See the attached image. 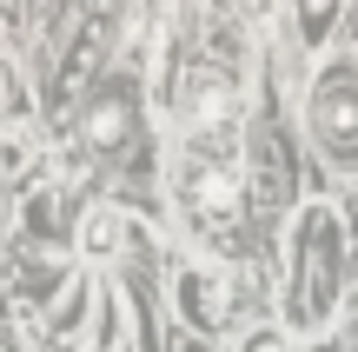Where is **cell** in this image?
Masks as SVG:
<instances>
[{"instance_id":"1","label":"cell","mask_w":358,"mask_h":352,"mask_svg":"<svg viewBox=\"0 0 358 352\" xmlns=\"http://www.w3.org/2000/svg\"><path fill=\"white\" fill-rule=\"evenodd\" d=\"M345 306V213L332 199H306L285 239V332L312 339Z\"/></svg>"},{"instance_id":"2","label":"cell","mask_w":358,"mask_h":352,"mask_svg":"<svg viewBox=\"0 0 358 352\" xmlns=\"http://www.w3.org/2000/svg\"><path fill=\"white\" fill-rule=\"evenodd\" d=\"M179 213L206 246H239L245 239V213H252V186H245V153L239 133H186L179 146Z\"/></svg>"},{"instance_id":"3","label":"cell","mask_w":358,"mask_h":352,"mask_svg":"<svg viewBox=\"0 0 358 352\" xmlns=\"http://www.w3.org/2000/svg\"><path fill=\"white\" fill-rule=\"evenodd\" d=\"M306 133L325 167L358 173V53H325L306 80Z\"/></svg>"},{"instance_id":"4","label":"cell","mask_w":358,"mask_h":352,"mask_svg":"<svg viewBox=\"0 0 358 352\" xmlns=\"http://www.w3.org/2000/svg\"><path fill=\"white\" fill-rule=\"evenodd\" d=\"M173 306H179V326L199 332V339H219V332L239 326V300H232V279L219 266H179Z\"/></svg>"},{"instance_id":"5","label":"cell","mask_w":358,"mask_h":352,"mask_svg":"<svg viewBox=\"0 0 358 352\" xmlns=\"http://www.w3.org/2000/svg\"><path fill=\"white\" fill-rule=\"evenodd\" d=\"M133 120H140V100H133V80H113V87H100L87 100V120H80V140L93 146V153H127L133 140Z\"/></svg>"},{"instance_id":"6","label":"cell","mask_w":358,"mask_h":352,"mask_svg":"<svg viewBox=\"0 0 358 352\" xmlns=\"http://www.w3.org/2000/svg\"><path fill=\"white\" fill-rule=\"evenodd\" d=\"M93 306H100V286L87 279V266H73V279H66V286L40 306V332H47V339H60V346H87Z\"/></svg>"},{"instance_id":"7","label":"cell","mask_w":358,"mask_h":352,"mask_svg":"<svg viewBox=\"0 0 358 352\" xmlns=\"http://www.w3.org/2000/svg\"><path fill=\"white\" fill-rule=\"evenodd\" d=\"M127 233H133V226H127V213H120V206H87V220H80V260H87V266H106L120 246H127Z\"/></svg>"},{"instance_id":"8","label":"cell","mask_w":358,"mask_h":352,"mask_svg":"<svg viewBox=\"0 0 358 352\" xmlns=\"http://www.w3.org/2000/svg\"><path fill=\"white\" fill-rule=\"evenodd\" d=\"M292 7H299V47H312V53H319L325 40H332L338 13H345V0H292Z\"/></svg>"},{"instance_id":"9","label":"cell","mask_w":358,"mask_h":352,"mask_svg":"<svg viewBox=\"0 0 358 352\" xmlns=\"http://www.w3.org/2000/svg\"><path fill=\"white\" fill-rule=\"evenodd\" d=\"M27 120H34V93L13 73V60L0 53V127H27Z\"/></svg>"},{"instance_id":"10","label":"cell","mask_w":358,"mask_h":352,"mask_svg":"<svg viewBox=\"0 0 358 352\" xmlns=\"http://www.w3.org/2000/svg\"><path fill=\"white\" fill-rule=\"evenodd\" d=\"M239 352H299V346H292V332L259 326V332H245V346H239Z\"/></svg>"},{"instance_id":"11","label":"cell","mask_w":358,"mask_h":352,"mask_svg":"<svg viewBox=\"0 0 358 352\" xmlns=\"http://www.w3.org/2000/svg\"><path fill=\"white\" fill-rule=\"evenodd\" d=\"M179 352H219V339H199V332H179Z\"/></svg>"},{"instance_id":"12","label":"cell","mask_w":358,"mask_h":352,"mask_svg":"<svg viewBox=\"0 0 358 352\" xmlns=\"http://www.w3.org/2000/svg\"><path fill=\"white\" fill-rule=\"evenodd\" d=\"M0 352H13V319H7V306H0Z\"/></svg>"},{"instance_id":"13","label":"cell","mask_w":358,"mask_h":352,"mask_svg":"<svg viewBox=\"0 0 358 352\" xmlns=\"http://www.w3.org/2000/svg\"><path fill=\"white\" fill-rule=\"evenodd\" d=\"M252 7H272V0H252Z\"/></svg>"}]
</instances>
